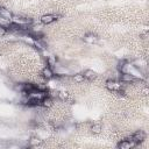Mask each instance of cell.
Returning a JSON list of instances; mask_svg holds the SVG:
<instances>
[{
  "mask_svg": "<svg viewBox=\"0 0 149 149\" xmlns=\"http://www.w3.org/2000/svg\"><path fill=\"white\" fill-rule=\"evenodd\" d=\"M41 74H42V77H43L44 79H51V78H54V76H55V73L52 72V70H51L49 66L44 68V69L42 70Z\"/></svg>",
  "mask_w": 149,
  "mask_h": 149,
  "instance_id": "obj_8",
  "label": "cell"
},
{
  "mask_svg": "<svg viewBox=\"0 0 149 149\" xmlns=\"http://www.w3.org/2000/svg\"><path fill=\"white\" fill-rule=\"evenodd\" d=\"M83 40H84L86 43L93 44V43H95V42L98 41V36H97L95 34H93V33H87L86 35H84Z\"/></svg>",
  "mask_w": 149,
  "mask_h": 149,
  "instance_id": "obj_6",
  "label": "cell"
},
{
  "mask_svg": "<svg viewBox=\"0 0 149 149\" xmlns=\"http://www.w3.org/2000/svg\"><path fill=\"white\" fill-rule=\"evenodd\" d=\"M136 80H137V78L135 76L128 73V72H121L120 73V81L121 83H134Z\"/></svg>",
  "mask_w": 149,
  "mask_h": 149,
  "instance_id": "obj_3",
  "label": "cell"
},
{
  "mask_svg": "<svg viewBox=\"0 0 149 149\" xmlns=\"http://www.w3.org/2000/svg\"><path fill=\"white\" fill-rule=\"evenodd\" d=\"M41 144V140L38 139V137H31L30 140H29V146L30 147H37V146H40Z\"/></svg>",
  "mask_w": 149,
  "mask_h": 149,
  "instance_id": "obj_12",
  "label": "cell"
},
{
  "mask_svg": "<svg viewBox=\"0 0 149 149\" xmlns=\"http://www.w3.org/2000/svg\"><path fill=\"white\" fill-rule=\"evenodd\" d=\"M57 97H58V99H61L62 101H69V100H70V95H69L68 92L59 91V92H57Z\"/></svg>",
  "mask_w": 149,
  "mask_h": 149,
  "instance_id": "obj_10",
  "label": "cell"
},
{
  "mask_svg": "<svg viewBox=\"0 0 149 149\" xmlns=\"http://www.w3.org/2000/svg\"><path fill=\"white\" fill-rule=\"evenodd\" d=\"M73 80H74L76 83H83L85 79H84L83 73H77V74H74V76H73Z\"/></svg>",
  "mask_w": 149,
  "mask_h": 149,
  "instance_id": "obj_14",
  "label": "cell"
},
{
  "mask_svg": "<svg viewBox=\"0 0 149 149\" xmlns=\"http://www.w3.org/2000/svg\"><path fill=\"white\" fill-rule=\"evenodd\" d=\"M83 76H84V79L86 80H93L97 78V73L93 70H85L83 72Z\"/></svg>",
  "mask_w": 149,
  "mask_h": 149,
  "instance_id": "obj_9",
  "label": "cell"
},
{
  "mask_svg": "<svg viewBox=\"0 0 149 149\" xmlns=\"http://www.w3.org/2000/svg\"><path fill=\"white\" fill-rule=\"evenodd\" d=\"M57 20H58V16L55 15V14H45V15L41 16V22L43 24H50V23H52Z\"/></svg>",
  "mask_w": 149,
  "mask_h": 149,
  "instance_id": "obj_5",
  "label": "cell"
},
{
  "mask_svg": "<svg viewBox=\"0 0 149 149\" xmlns=\"http://www.w3.org/2000/svg\"><path fill=\"white\" fill-rule=\"evenodd\" d=\"M0 16H1L2 19L7 20V21H12V19H13V14H12L8 9H6L5 7H1V8H0Z\"/></svg>",
  "mask_w": 149,
  "mask_h": 149,
  "instance_id": "obj_7",
  "label": "cell"
},
{
  "mask_svg": "<svg viewBox=\"0 0 149 149\" xmlns=\"http://www.w3.org/2000/svg\"><path fill=\"white\" fill-rule=\"evenodd\" d=\"M91 130H92V133H94V134H99V133L101 132V125H100V123H94V125L92 126Z\"/></svg>",
  "mask_w": 149,
  "mask_h": 149,
  "instance_id": "obj_13",
  "label": "cell"
},
{
  "mask_svg": "<svg viewBox=\"0 0 149 149\" xmlns=\"http://www.w3.org/2000/svg\"><path fill=\"white\" fill-rule=\"evenodd\" d=\"M116 147L120 148V149H130V148L136 147V144L128 137V139H125V140H122L121 142H119Z\"/></svg>",
  "mask_w": 149,
  "mask_h": 149,
  "instance_id": "obj_4",
  "label": "cell"
},
{
  "mask_svg": "<svg viewBox=\"0 0 149 149\" xmlns=\"http://www.w3.org/2000/svg\"><path fill=\"white\" fill-rule=\"evenodd\" d=\"M51 105H52V100H51V98L48 97V95H45V97L42 99V101H41V106H43V107H50Z\"/></svg>",
  "mask_w": 149,
  "mask_h": 149,
  "instance_id": "obj_11",
  "label": "cell"
},
{
  "mask_svg": "<svg viewBox=\"0 0 149 149\" xmlns=\"http://www.w3.org/2000/svg\"><path fill=\"white\" fill-rule=\"evenodd\" d=\"M106 87L109 90V91H113V92H116L119 94H125V90L122 87V84L121 81H116V80H107L106 81Z\"/></svg>",
  "mask_w": 149,
  "mask_h": 149,
  "instance_id": "obj_1",
  "label": "cell"
},
{
  "mask_svg": "<svg viewBox=\"0 0 149 149\" xmlns=\"http://www.w3.org/2000/svg\"><path fill=\"white\" fill-rule=\"evenodd\" d=\"M0 8H1V6H0Z\"/></svg>",
  "mask_w": 149,
  "mask_h": 149,
  "instance_id": "obj_17",
  "label": "cell"
},
{
  "mask_svg": "<svg viewBox=\"0 0 149 149\" xmlns=\"http://www.w3.org/2000/svg\"><path fill=\"white\" fill-rule=\"evenodd\" d=\"M141 36H142V38H147V37H148V33H147V31H144Z\"/></svg>",
  "mask_w": 149,
  "mask_h": 149,
  "instance_id": "obj_16",
  "label": "cell"
},
{
  "mask_svg": "<svg viewBox=\"0 0 149 149\" xmlns=\"http://www.w3.org/2000/svg\"><path fill=\"white\" fill-rule=\"evenodd\" d=\"M7 33V28L3 27L2 24H0V35H5Z\"/></svg>",
  "mask_w": 149,
  "mask_h": 149,
  "instance_id": "obj_15",
  "label": "cell"
},
{
  "mask_svg": "<svg viewBox=\"0 0 149 149\" xmlns=\"http://www.w3.org/2000/svg\"><path fill=\"white\" fill-rule=\"evenodd\" d=\"M129 139L137 146V144H140L141 142H143V140L146 139V134H144L143 130H137V132H135Z\"/></svg>",
  "mask_w": 149,
  "mask_h": 149,
  "instance_id": "obj_2",
  "label": "cell"
}]
</instances>
